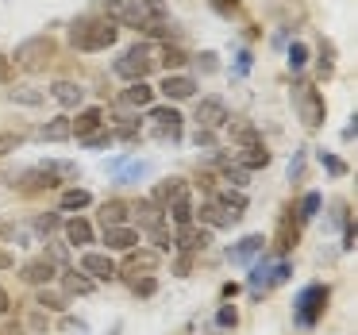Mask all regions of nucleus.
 Segmentation results:
<instances>
[{
    "instance_id": "25",
    "label": "nucleus",
    "mask_w": 358,
    "mask_h": 335,
    "mask_svg": "<svg viewBox=\"0 0 358 335\" xmlns=\"http://www.w3.org/2000/svg\"><path fill=\"white\" fill-rule=\"evenodd\" d=\"M39 139H43V143H66V139H73V127H70V112H62V116L47 120V124L39 127Z\"/></svg>"
},
{
    "instance_id": "9",
    "label": "nucleus",
    "mask_w": 358,
    "mask_h": 335,
    "mask_svg": "<svg viewBox=\"0 0 358 335\" xmlns=\"http://www.w3.org/2000/svg\"><path fill=\"white\" fill-rule=\"evenodd\" d=\"M193 120H196V127H201V131H220V127L231 120V108H227L224 97H204V101L196 104Z\"/></svg>"
},
{
    "instance_id": "26",
    "label": "nucleus",
    "mask_w": 358,
    "mask_h": 335,
    "mask_svg": "<svg viewBox=\"0 0 358 335\" xmlns=\"http://www.w3.org/2000/svg\"><path fill=\"white\" fill-rule=\"evenodd\" d=\"M227 135H231V143H235V147H250V143H262V135H258V127L255 124H250V120H227Z\"/></svg>"
},
{
    "instance_id": "20",
    "label": "nucleus",
    "mask_w": 358,
    "mask_h": 335,
    "mask_svg": "<svg viewBox=\"0 0 358 335\" xmlns=\"http://www.w3.org/2000/svg\"><path fill=\"white\" fill-rule=\"evenodd\" d=\"M266 243H270L266 235H243L235 247H227V258H231V262H239V266H250L266 250Z\"/></svg>"
},
{
    "instance_id": "6",
    "label": "nucleus",
    "mask_w": 358,
    "mask_h": 335,
    "mask_svg": "<svg viewBox=\"0 0 358 335\" xmlns=\"http://www.w3.org/2000/svg\"><path fill=\"white\" fill-rule=\"evenodd\" d=\"M147 124H150V135H155L158 143H178L181 131H185V116H181L173 104H150Z\"/></svg>"
},
{
    "instance_id": "18",
    "label": "nucleus",
    "mask_w": 358,
    "mask_h": 335,
    "mask_svg": "<svg viewBox=\"0 0 358 335\" xmlns=\"http://www.w3.org/2000/svg\"><path fill=\"white\" fill-rule=\"evenodd\" d=\"M162 216H166V224L178 231V227H189V224H196V204H193V193H185V197H178V201H170L162 208Z\"/></svg>"
},
{
    "instance_id": "46",
    "label": "nucleus",
    "mask_w": 358,
    "mask_h": 335,
    "mask_svg": "<svg viewBox=\"0 0 358 335\" xmlns=\"http://www.w3.org/2000/svg\"><path fill=\"white\" fill-rule=\"evenodd\" d=\"M235 324H239V312H235V304H220V312H216V327H220V332H231Z\"/></svg>"
},
{
    "instance_id": "48",
    "label": "nucleus",
    "mask_w": 358,
    "mask_h": 335,
    "mask_svg": "<svg viewBox=\"0 0 358 335\" xmlns=\"http://www.w3.org/2000/svg\"><path fill=\"white\" fill-rule=\"evenodd\" d=\"M20 147H24V135L20 131H0V155H12Z\"/></svg>"
},
{
    "instance_id": "10",
    "label": "nucleus",
    "mask_w": 358,
    "mask_h": 335,
    "mask_svg": "<svg viewBox=\"0 0 358 335\" xmlns=\"http://www.w3.org/2000/svg\"><path fill=\"white\" fill-rule=\"evenodd\" d=\"M12 185L20 189V193H43V189H58L62 181H58V173L50 170L47 162L31 166V170H24L20 178H12Z\"/></svg>"
},
{
    "instance_id": "54",
    "label": "nucleus",
    "mask_w": 358,
    "mask_h": 335,
    "mask_svg": "<svg viewBox=\"0 0 358 335\" xmlns=\"http://www.w3.org/2000/svg\"><path fill=\"white\" fill-rule=\"evenodd\" d=\"M355 243H358V227L347 224L343 227V250H355Z\"/></svg>"
},
{
    "instance_id": "36",
    "label": "nucleus",
    "mask_w": 358,
    "mask_h": 335,
    "mask_svg": "<svg viewBox=\"0 0 358 335\" xmlns=\"http://www.w3.org/2000/svg\"><path fill=\"white\" fill-rule=\"evenodd\" d=\"M308 47H304V43L301 39H293V43H289V50H285V62H289V70H293V73H301L304 70V66H308Z\"/></svg>"
},
{
    "instance_id": "4",
    "label": "nucleus",
    "mask_w": 358,
    "mask_h": 335,
    "mask_svg": "<svg viewBox=\"0 0 358 335\" xmlns=\"http://www.w3.org/2000/svg\"><path fill=\"white\" fill-rule=\"evenodd\" d=\"M289 278H293V266H289L285 258H258V262H250L247 285H250V293H255V297H262L266 289L285 285Z\"/></svg>"
},
{
    "instance_id": "60",
    "label": "nucleus",
    "mask_w": 358,
    "mask_h": 335,
    "mask_svg": "<svg viewBox=\"0 0 358 335\" xmlns=\"http://www.w3.org/2000/svg\"><path fill=\"white\" fill-rule=\"evenodd\" d=\"M12 266H16V258H12L8 250H0V270H12Z\"/></svg>"
},
{
    "instance_id": "61",
    "label": "nucleus",
    "mask_w": 358,
    "mask_h": 335,
    "mask_svg": "<svg viewBox=\"0 0 358 335\" xmlns=\"http://www.w3.org/2000/svg\"><path fill=\"white\" fill-rule=\"evenodd\" d=\"M220 293H224V301H231V297H235V293H239V285H235V281H227V285H224V289H220Z\"/></svg>"
},
{
    "instance_id": "21",
    "label": "nucleus",
    "mask_w": 358,
    "mask_h": 335,
    "mask_svg": "<svg viewBox=\"0 0 358 335\" xmlns=\"http://www.w3.org/2000/svg\"><path fill=\"white\" fill-rule=\"evenodd\" d=\"M70 127H73V135H78V139H85V135L101 131V127H104V108H96V104H85V108H78V120H70Z\"/></svg>"
},
{
    "instance_id": "33",
    "label": "nucleus",
    "mask_w": 358,
    "mask_h": 335,
    "mask_svg": "<svg viewBox=\"0 0 358 335\" xmlns=\"http://www.w3.org/2000/svg\"><path fill=\"white\" fill-rule=\"evenodd\" d=\"M131 212H135V216H139V227H147V231H150V227H158V224H166L162 208H158V204L150 201V197H143V201L135 204Z\"/></svg>"
},
{
    "instance_id": "53",
    "label": "nucleus",
    "mask_w": 358,
    "mask_h": 335,
    "mask_svg": "<svg viewBox=\"0 0 358 335\" xmlns=\"http://www.w3.org/2000/svg\"><path fill=\"white\" fill-rule=\"evenodd\" d=\"M301 173H304V150H296V158L289 162V181H301Z\"/></svg>"
},
{
    "instance_id": "2",
    "label": "nucleus",
    "mask_w": 358,
    "mask_h": 335,
    "mask_svg": "<svg viewBox=\"0 0 358 335\" xmlns=\"http://www.w3.org/2000/svg\"><path fill=\"white\" fill-rule=\"evenodd\" d=\"M327 301H331V285H327V281H308V285L293 297V324L301 327V332H312V327L324 320Z\"/></svg>"
},
{
    "instance_id": "1",
    "label": "nucleus",
    "mask_w": 358,
    "mask_h": 335,
    "mask_svg": "<svg viewBox=\"0 0 358 335\" xmlns=\"http://www.w3.org/2000/svg\"><path fill=\"white\" fill-rule=\"evenodd\" d=\"M70 47L81 50V55H101V50L116 47L120 39V24L108 16H78L70 24Z\"/></svg>"
},
{
    "instance_id": "50",
    "label": "nucleus",
    "mask_w": 358,
    "mask_h": 335,
    "mask_svg": "<svg viewBox=\"0 0 358 335\" xmlns=\"http://www.w3.org/2000/svg\"><path fill=\"white\" fill-rule=\"evenodd\" d=\"M47 324H50V320H47V312H43V308H35L31 316H27V327H31V332H47Z\"/></svg>"
},
{
    "instance_id": "29",
    "label": "nucleus",
    "mask_w": 358,
    "mask_h": 335,
    "mask_svg": "<svg viewBox=\"0 0 358 335\" xmlns=\"http://www.w3.org/2000/svg\"><path fill=\"white\" fill-rule=\"evenodd\" d=\"M124 104H131V108H150V104H155V85H150V81H131V85L124 89Z\"/></svg>"
},
{
    "instance_id": "3",
    "label": "nucleus",
    "mask_w": 358,
    "mask_h": 335,
    "mask_svg": "<svg viewBox=\"0 0 358 335\" xmlns=\"http://www.w3.org/2000/svg\"><path fill=\"white\" fill-rule=\"evenodd\" d=\"M155 55H158L155 43H135V47H127L124 55L112 62V73H116L120 81H127V85H131V81H147L150 70L158 66Z\"/></svg>"
},
{
    "instance_id": "7",
    "label": "nucleus",
    "mask_w": 358,
    "mask_h": 335,
    "mask_svg": "<svg viewBox=\"0 0 358 335\" xmlns=\"http://www.w3.org/2000/svg\"><path fill=\"white\" fill-rule=\"evenodd\" d=\"M296 116H301V124L308 127V131H320L324 127V116H327V104H324V93L312 85H296Z\"/></svg>"
},
{
    "instance_id": "57",
    "label": "nucleus",
    "mask_w": 358,
    "mask_h": 335,
    "mask_svg": "<svg viewBox=\"0 0 358 335\" xmlns=\"http://www.w3.org/2000/svg\"><path fill=\"white\" fill-rule=\"evenodd\" d=\"M8 312H12V293L0 285V316H8Z\"/></svg>"
},
{
    "instance_id": "22",
    "label": "nucleus",
    "mask_w": 358,
    "mask_h": 335,
    "mask_svg": "<svg viewBox=\"0 0 358 335\" xmlns=\"http://www.w3.org/2000/svg\"><path fill=\"white\" fill-rule=\"evenodd\" d=\"M58 281H62V293H66V297H89V293L96 289V281L85 278L81 270H73V266L58 270Z\"/></svg>"
},
{
    "instance_id": "47",
    "label": "nucleus",
    "mask_w": 358,
    "mask_h": 335,
    "mask_svg": "<svg viewBox=\"0 0 358 335\" xmlns=\"http://www.w3.org/2000/svg\"><path fill=\"white\" fill-rule=\"evenodd\" d=\"M131 293L135 297H155L158 293V278H150V273L147 278H131Z\"/></svg>"
},
{
    "instance_id": "38",
    "label": "nucleus",
    "mask_w": 358,
    "mask_h": 335,
    "mask_svg": "<svg viewBox=\"0 0 358 335\" xmlns=\"http://www.w3.org/2000/svg\"><path fill=\"white\" fill-rule=\"evenodd\" d=\"M116 173H120V185H131V181H139V178H147V173H150V162H143V158H139V162H124Z\"/></svg>"
},
{
    "instance_id": "24",
    "label": "nucleus",
    "mask_w": 358,
    "mask_h": 335,
    "mask_svg": "<svg viewBox=\"0 0 358 335\" xmlns=\"http://www.w3.org/2000/svg\"><path fill=\"white\" fill-rule=\"evenodd\" d=\"M158 262H162V255L158 250H143V247H135V250H127V258H124V270L127 273H155L158 270Z\"/></svg>"
},
{
    "instance_id": "52",
    "label": "nucleus",
    "mask_w": 358,
    "mask_h": 335,
    "mask_svg": "<svg viewBox=\"0 0 358 335\" xmlns=\"http://www.w3.org/2000/svg\"><path fill=\"white\" fill-rule=\"evenodd\" d=\"M196 66H201V73H216V55H212V50L196 55Z\"/></svg>"
},
{
    "instance_id": "43",
    "label": "nucleus",
    "mask_w": 358,
    "mask_h": 335,
    "mask_svg": "<svg viewBox=\"0 0 358 335\" xmlns=\"http://www.w3.org/2000/svg\"><path fill=\"white\" fill-rule=\"evenodd\" d=\"M193 147L204 150V155H212V150H220V135L216 131H201V127H196V131H193Z\"/></svg>"
},
{
    "instance_id": "14",
    "label": "nucleus",
    "mask_w": 358,
    "mask_h": 335,
    "mask_svg": "<svg viewBox=\"0 0 358 335\" xmlns=\"http://www.w3.org/2000/svg\"><path fill=\"white\" fill-rule=\"evenodd\" d=\"M212 201L220 204V208H224V216L231 220V224H239L243 220V212H247V193H243V189H231V185H224V189H212Z\"/></svg>"
},
{
    "instance_id": "19",
    "label": "nucleus",
    "mask_w": 358,
    "mask_h": 335,
    "mask_svg": "<svg viewBox=\"0 0 358 335\" xmlns=\"http://www.w3.org/2000/svg\"><path fill=\"white\" fill-rule=\"evenodd\" d=\"M158 93H162L166 101H189V97L196 93V78L193 73H166Z\"/></svg>"
},
{
    "instance_id": "13",
    "label": "nucleus",
    "mask_w": 358,
    "mask_h": 335,
    "mask_svg": "<svg viewBox=\"0 0 358 335\" xmlns=\"http://www.w3.org/2000/svg\"><path fill=\"white\" fill-rule=\"evenodd\" d=\"M20 278L27 281V285H35V289H43V285H50V281L58 278V266L50 262L47 255H39V258H27L24 266H20Z\"/></svg>"
},
{
    "instance_id": "23",
    "label": "nucleus",
    "mask_w": 358,
    "mask_h": 335,
    "mask_svg": "<svg viewBox=\"0 0 358 335\" xmlns=\"http://www.w3.org/2000/svg\"><path fill=\"white\" fill-rule=\"evenodd\" d=\"M185 193H189L185 178H166V181H158V185L150 189V201H155L158 208H166L170 201H178V197H185Z\"/></svg>"
},
{
    "instance_id": "56",
    "label": "nucleus",
    "mask_w": 358,
    "mask_h": 335,
    "mask_svg": "<svg viewBox=\"0 0 358 335\" xmlns=\"http://www.w3.org/2000/svg\"><path fill=\"white\" fill-rule=\"evenodd\" d=\"M0 335H27V327H24V324H16V320H8V324L0 327Z\"/></svg>"
},
{
    "instance_id": "28",
    "label": "nucleus",
    "mask_w": 358,
    "mask_h": 335,
    "mask_svg": "<svg viewBox=\"0 0 358 335\" xmlns=\"http://www.w3.org/2000/svg\"><path fill=\"white\" fill-rule=\"evenodd\" d=\"M35 308H43V312H66V308H70V297L58 293V289H50V285H43V289H35Z\"/></svg>"
},
{
    "instance_id": "40",
    "label": "nucleus",
    "mask_w": 358,
    "mask_h": 335,
    "mask_svg": "<svg viewBox=\"0 0 358 335\" xmlns=\"http://www.w3.org/2000/svg\"><path fill=\"white\" fill-rule=\"evenodd\" d=\"M220 178H224L231 189H247V185H250V173H247V170H239V166H231V162L220 166Z\"/></svg>"
},
{
    "instance_id": "58",
    "label": "nucleus",
    "mask_w": 358,
    "mask_h": 335,
    "mask_svg": "<svg viewBox=\"0 0 358 335\" xmlns=\"http://www.w3.org/2000/svg\"><path fill=\"white\" fill-rule=\"evenodd\" d=\"M189 266H193V255H178V266H173V270H178V278H185Z\"/></svg>"
},
{
    "instance_id": "16",
    "label": "nucleus",
    "mask_w": 358,
    "mask_h": 335,
    "mask_svg": "<svg viewBox=\"0 0 358 335\" xmlns=\"http://www.w3.org/2000/svg\"><path fill=\"white\" fill-rule=\"evenodd\" d=\"M143 243V231L131 224H120V227H104V250H120V255H127V250H135Z\"/></svg>"
},
{
    "instance_id": "5",
    "label": "nucleus",
    "mask_w": 358,
    "mask_h": 335,
    "mask_svg": "<svg viewBox=\"0 0 358 335\" xmlns=\"http://www.w3.org/2000/svg\"><path fill=\"white\" fill-rule=\"evenodd\" d=\"M50 58H55V39H50V35H31V39L16 43L8 62L20 66V70H43Z\"/></svg>"
},
{
    "instance_id": "12",
    "label": "nucleus",
    "mask_w": 358,
    "mask_h": 335,
    "mask_svg": "<svg viewBox=\"0 0 358 335\" xmlns=\"http://www.w3.org/2000/svg\"><path fill=\"white\" fill-rule=\"evenodd\" d=\"M270 162H273V155L266 150V143H250V147H235L231 150V166H239V170H247V173L266 170Z\"/></svg>"
},
{
    "instance_id": "8",
    "label": "nucleus",
    "mask_w": 358,
    "mask_h": 335,
    "mask_svg": "<svg viewBox=\"0 0 358 335\" xmlns=\"http://www.w3.org/2000/svg\"><path fill=\"white\" fill-rule=\"evenodd\" d=\"M78 270L85 273V278H93V281H116L120 278V266H116V258H112L108 250H81Z\"/></svg>"
},
{
    "instance_id": "32",
    "label": "nucleus",
    "mask_w": 358,
    "mask_h": 335,
    "mask_svg": "<svg viewBox=\"0 0 358 335\" xmlns=\"http://www.w3.org/2000/svg\"><path fill=\"white\" fill-rule=\"evenodd\" d=\"M8 101L12 104H24V108H39V104L47 101V93L35 89V85H12L8 89Z\"/></svg>"
},
{
    "instance_id": "34",
    "label": "nucleus",
    "mask_w": 358,
    "mask_h": 335,
    "mask_svg": "<svg viewBox=\"0 0 358 335\" xmlns=\"http://www.w3.org/2000/svg\"><path fill=\"white\" fill-rule=\"evenodd\" d=\"M158 55H162V58H155V62H162V70H166V73H181V66L189 62L185 50H181V47H170V43H166V47L158 50Z\"/></svg>"
},
{
    "instance_id": "51",
    "label": "nucleus",
    "mask_w": 358,
    "mask_h": 335,
    "mask_svg": "<svg viewBox=\"0 0 358 335\" xmlns=\"http://www.w3.org/2000/svg\"><path fill=\"white\" fill-rule=\"evenodd\" d=\"M212 12H220V16H235V12H239V0H212Z\"/></svg>"
},
{
    "instance_id": "62",
    "label": "nucleus",
    "mask_w": 358,
    "mask_h": 335,
    "mask_svg": "<svg viewBox=\"0 0 358 335\" xmlns=\"http://www.w3.org/2000/svg\"><path fill=\"white\" fill-rule=\"evenodd\" d=\"M112 335H120V327H116V332H112Z\"/></svg>"
},
{
    "instance_id": "59",
    "label": "nucleus",
    "mask_w": 358,
    "mask_h": 335,
    "mask_svg": "<svg viewBox=\"0 0 358 335\" xmlns=\"http://www.w3.org/2000/svg\"><path fill=\"white\" fill-rule=\"evenodd\" d=\"M355 135H358V120H355V116H350V124H347V127H343V139H347V143H350V139H355Z\"/></svg>"
},
{
    "instance_id": "44",
    "label": "nucleus",
    "mask_w": 358,
    "mask_h": 335,
    "mask_svg": "<svg viewBox=\"0 0 358 335\" xmlns=\"http://www.w3.org/2000/svg\"><path fill=\"white\" fill-rule=\"evenodd\" d=\"M78 143L89 147V150H104V147H112V127H101V131L85 135V139H78Z\"/></svg>"
},
{
    "instance_id": "17",
    "label": "nucleus",
    "mask_w": 358,
    "mask_h": 335,
    "mask_svg": "<svg viewBox=\"0 0 358 335\" xmlns=\"http://www.w3.org/2000/svg\"><path fill=\"white\" fill-rule=\"evenodd\" d=\"M50 97H55V104L62 112H73V108H81V104H85V85L62 78V81H55V85H50Z\"/></svg>"
},
{
    "instance_id": "37",
    "label": "nucleus",
    "mask_w": 358,
    "mask_h": 335,
    "mask_svg": "<svg viewBox=\"0 0 358 335\" xmlns=\"http://www.w3.org/2000/svg\"><path fill=\"white\" fill-rule=\"evenodd\" d=\"M31 227L43 235V239H50V231H62V212H43V216L31 220Z\"/></svg>"
},
{
    "instance_id": "31",
    "label": "nucleus",
    "mask_w": 358,
    "mask_h": 335,
    "mask_svg": "<svg viewBox=\"0 0 358 335\" xmlns=\"http://www.w3.org/2000/svg\"><path fill=\"white\" fill-rule=\"evenodd\" d=\"M196 220H201V224L208 227V231H216V227H231V220L224 216V208H220V204L212 201V197L201 204V208H196Z\"/></svg>"
},
{
    "instance_id": "42",
    "label": "nucleus",
    "mask_w": 358,
    "mask_h": 335,
    "mask_svg": "<svg viewBox=\"0 0 358 335\" xmlns=\"http://www.w3.org/2000/svg\"><path fill=\"white\" fill-rule=\"evenodd\" d=\"M316 162L324 166V170L331 173V178H347V162H343V158H335V155H327V150H320Z\"/></svg>"
},
{
    "instance_id": "30",
    "label": "nucleus",
    "mask_w": 358,
    "mask_h": 335,
    "mask_svg": "<svg viewBox=\"0 0 358 335\" xmlns=\"http://www.w3.org/2000/svg\"><path fill=\"white\" fill-rule=\"evenodd\" d=\"M93 204V193L89 189H62V197H58V212H81V208H89Z\"/></svg>"
},
{
    "instance_id": "15",
    "label": "nucleus",
    "mask_w": 358,
    "mask_h": 335,
    "mask_svg": "<svg viewBox=\"0 0 358 335\" xmlns=\"http://www.w3.org/2000/svg\"><path fill=\"white\" fill-rule=\"evenodd\" d=\"M62 239H66V247L85 250L89 243H96V231H93V224H89L85 216H66L62 220Z\"/></svg>"
},
{
    "instance_id": "55",
    "label": "nucleus",
    "mask_w": 358,
    "mask_h": 335,
    "mask_svg": "<svg viewBox=\"0 0 358 335\" xmlns=\"http://www.w3.org/2000/svg\"><path fill=\"white\" fill-rule=\"evenodd\" d=\"M0 85H12V62H8V55H0Z\"/></svg>"
},
{
    "instance_id": "45",
    "label": "nucleus",
    "mask_w": 358,
    "mask_h": 335,
    "mask_svg": "<svg viewBox=\"0 0 358 335\" xmlns=\"http://www.w3.org/2000/svg\"><path fill=\"white\" fill-rule=\"evenodd\" d=\"M143 12L150 16V24H166V20H170V8H166V0H143Z\"/></svg>"
},
{
    "instance_id": "27",
    "label": "nucleus",
    "mask_w": 358,
    "mask_h": 335,
    "mask_svg": "<svg viewBox=\"0 0 358 335\" xmlns=\"http://www.w3.org/2000/svg\"><path fill=\"white\" fill-rule=\"evenodd\" d=\"M101 224H104V227L131 224V204H127V201H104V204H101Z\"/></svg>"
},
{
    "instance_id": "35",
    "label": "nucleus",
    "mask_w": 358,
    "mask_h": 335,
    "mask_svg": "<svg viewBox=\"0 0 358 335\" xmlns=\"http://www.w3.org/2000/svg\"><path fill=\"white\" fill-rule=\"evenodd\" d=\"M324 208V197L312 189V193L301 197V208H296V224H308V220H316V212Z\"/></svg>"
},
{
    "instance_id": "11",
    "label": "nucleus",
    "mask_w": 358,
    "mask_h": 335,
    "mask_svg": "<svg viewBox=\"0 0 358 335\" xmlns=\"http://www.w3.org/2000/svg\"><path fill=\"white\" fill-rule=\"evenodd\" d=\"M212 247V231L201 224H189V227H178L173 231V250L178 255H201V250Z\"/></svg>"
},
{
    "instance_id": "41",
    "label": "nucleus",
    "mask_w": 358,
    "mask_h": 335,
    "mask_svg": "<svg viewBox=\"0 0 358 335\" xmlns=\"http://www.w3.org/2000/svg\"><path fill=\"white\" fill-rule=\"evenodd\" d=\"M50 170L58 173V181H78L81 178V170H78V162H66V158H50Z\"/></svg>"
},
{
    "instance_id": "39",
    "label": "nucleus",
    "mask_w": 358,
    "mask_h": 335,
    "mask_svg": "<svg viewBox=\"0 0 358 335\" xmlns=\"http://www.w3.org/2000/svg\"><path fill=\"white\" fill-rule=\"evenodd\" d=\"M150 243H155L158 255H166V250H173V227L170 224H158L150 227Z\"/></svg>"
},
{
    "instance_id": "49",
    "label": "nucleus",
    "mask_w": 358,
    "mask_h": 335,
    "mask_svg": "<svg viewBox=\"0 0 358 335\" xmlns=\"http://www.w3.org/2000/svg\"><path fill=\"white\" fill-rule=\"evenodd\" d=\"M250 66H255V55H250V50H239V58H235V78H247Z\"/></svg>"
}]
</instances>
